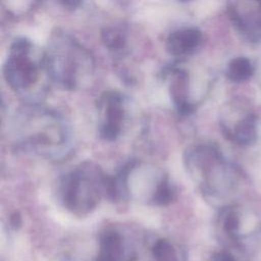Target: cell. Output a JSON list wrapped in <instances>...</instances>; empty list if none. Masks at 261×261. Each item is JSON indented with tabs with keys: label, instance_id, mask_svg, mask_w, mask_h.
<instances>
[{
	"label": "cell",
	"instance_id": "cell-1",
	"mask_svg": "<svg viewBox=\"0 0 261 261\" xmlns=\"http://www.w3.org/2000/svg\"><path fill=\"white\" fill-rule=\"evenodd\" d=\"M104 173L97 166L80 167L64 175L60 182V197L64 207L77 215L91 212L100 201Z\"/></svg>",
	"mask_w": 261,
	"mask_h": 261
},
{
	"label": "cell",
	"instance_id": "cell-2",
	"mask_svg": "<svg viewBox=\"0 0 261 261\" xmlns=\"http://www.w3.org/2000/svg\"><path fill=\"white\" fill-rule=\"evenodd\" d=\"M90 62V55L75 41L57 35L52 48L44 55V64L50 76L66 89H73L77 83L81 65Z\"/></svg>",
	"mask_w": 261,
	"mask_h": 261
},
{
	"label": "cell",
	"instance_id": "cell-3",
	"mask_svg": "<svg viewBox=\"0 0 261 261\" xmlns=\"http://www.w3.org/2000/svg\"><path fill=\"white\" fill-rule=\"evenodd\" d=\"M32 43L27 39L15 40L3 68L5 81L17 92L29 90L39 77L40 65L31 57Z\"/></svg>",
	"mask_w": 261,
	"mask_h": 261
},
{
	"label": "cell",
	"instance_id": "cell-4",
	"mask_svg": "<svg viewBox=\"0 0 261 261\" xmlns=\"http://www.w3.org/2000/svg\"><path fill=\"white\" fill-rule=\"evenodd\" d=\"M104 108V120L99 128L100 137L106 141H115L121 133L124 119L123 98L117 92H107L101 99Z\"/></svg>",
	"mask_w": 261,
	"mask_h": 261
},
{
	"label": "cell",
	"instance_id": "cell-5",
	"mask_svg": "<svg viewBox=\"0 0 261 261\" xmlns=\"http://www.w3.org/2000/svg\"><path fill=\"white\" fill-rule=\"evenodd\" d=\"M100 251L97 256L102 261H136L137 253L123 236L115 229H107L100 236Z\"/></svg>",
	"mask_w": 261,
	"mask_h": 261
},
{
	"label": "cell",
	"instance_id": "cell-6",
	"mask_svg": "<svg viewBox=\"0 0 261 261\" xmlns=\"http://www.w3.org/2000/svg\"><path fill=\"white\" fill-rule=\"evenodd\" d=\"M201 33L197 29H180L169 34L166 49L173 56H186L192 53L200 44Z\"/></svg>",
	"mask_w": 261,
	"mask_h": 261
},
{
	"label": "cell",
	"instance_id": "cell-7",
	"mask_svg": "<svg viewBox=\"0 0 261 261\" xmlns=\"http://www.w3.org/2000/svg\"><path fill=\"white\" fill-rule=\"evenodd\" d=\"M170 96L178 112L181 114H190L194 111V105L188 99V73L180 68H173L171 71Z\"/></svg>",
	"mask_w": 261,
	"mask_h": 261
},
{
	"label": "cell",
	"instance_id": "cell-8",
	"mask_svg": "<svg viewBox=\"0 0 261 261\" xmlns=\"http://www.w3.org/2000/svg\"><path fill=\"white\" fill-rule=\"evenodd\" d=\"M257 130L253 120L251 119H244L239 122L233 130L226 133V136L232 141L238 144L248 145L253 143L256 140Z\"/></svg>",
	"mask_w": 261,
	"mask_h": 261
},
{
	"label": "cell",
	"instance_id": "cell-9",
	"mask_svg": "<svg viewBox=\"0 0 261 261\" xmlns=\"http://www.w3.org/2000/svg\"><path fill=\"white\" fill-rule=\"evenodd\" d=\"M175 199V189L169 178L164 175L155 187L151 201L156 206H167Z\"/></svg>",
	"mask_w": 261,
	"mask_h": 261
},
{
	"label": "cell",
	"instance_id": "cell-10",
	"mask_svg": "<svg viewBox=\"0 0 261 261\" xmlns=\"http://www.w3.org/2000/svg\"><path fill=\"white\" fill-rule=\"evenodd\" d=\"M155 261H181L173 244L166 239H158L151 248Z\"/></svg>",
	"mask_w": 261,
	"mask_h": 261
},
{
	"label": "cell",
	"instance_id": "cell-11",
	"mask_svg": "<svg viewBox=\"0 0 261 261\" xmlns=\"http://www.w3.org/2000/svg\"><path fill=\"white\" fill-rule=\"evenodd\" d=\"M101 38L109 50L119 51L125 46L124 34L115 28H105L101 33Z\"/></svg>",
	"mask_w": 261,
	"mask_h": 261
},
{
	"label": "cell",
	"instance_id": "cell-12",
	"mask_svg": "<svg viewBox=\"0 0 261 261\" xmlns=\"http://www.w3.org/2000/svg\"><path fill=\"white\" fill-rule=\"evenodd\" d=\"M240 224H241L240 215L236 210L230 209L224 214L222 226H223V230L226 232V234L230 239L237 240L239 234Z\"/></svg>",
	"mask_w": 261,
	"mask_h": 261
},
{
	"label": "cell",
	"instance_id": "cell-13",
	"mask_svg": "<svg viewBox=\"0 0 261 261\" xmlns=\"http://www.w3.org/2000/svg\"><path fill=\"white\" fill-rule=\"evenodd\" d=\"M212 261H236V259L229 252L221 251L212 257Z\"/></svg>",
	"mask_w": 261,
	"mask_h": 261
},
{
	"label": "cell",
	"instance_id": "cell-14",
	"mask_svg": "<svg viewBox=\"0 0 261 261\" xmlns=\"http://www.w3.org/2000/svg\"><path fill=\"white\" fill-rule=\"evenodd\" d=\"M9 223H10V226H11L13 229H17L18 227H20V225H21V216H20V214H19L18 211H14V212L10 215Z\"/></svg>",
	"mask_w": 261,
	"mask_h": 261
},
{
	"label": "cell",
	"instance_id": "cell-15",
	"mask_svg": "<svg viewBox=\"0 0 261 261\" xmlns=\"http://www.w3.org/2000/svg\"><path fill=\"white\" fill-rule=\"evenodd\" d=\"M82 1L83 0H59V2L61 3V5L63 7H65L66 9H70V10L77 8L82 4Z\"/></svg>",
	"mask_w": 261,
	"mask_h": 261
}]
</instances>
